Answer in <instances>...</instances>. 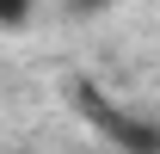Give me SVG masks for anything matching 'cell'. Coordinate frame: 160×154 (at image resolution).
<instances>
[{"label": "cell", "mask_w": 160, "mask_h": 154, "mask_svg": "<svg viewBox=\"0 0 160 154\" xmlns=\"http://www.w3.org/2000/svg\"><path fill=\"white\" fill-rule=\"evenodd\" d=\"M80 111H86V123H92V130H99L117 154H160V117L123 111L117 99L92 93V86H80Z\"/></svg>", "instance_id": "cell-1"}, {"label": "cell", "mask_w": 160, "mask_h": 154, "mask_svg": "<svg viewBox=\"0 0 160 154\" xmlns=\"http://www.w3.org/2000/svg\"><path fill=\"white\" fill-rule=\"evenodd\" d=\"M31 19V0H0V31H19Z\"/></svg>", "instance_id": "cell-2"}, {"label": "cell", "mask_w": 160, "mask_h": 154, "mask_svg": "<svg viewBox=\"0 0 160 154\" xmlns=\"http://www.w3.org/2000/svg\"><path fill=\"white\" fill-rule=\"evenodd\" d=\"M74 6V19H86V13H99V6H111V0H68Z\"/></svg>", "instance_id": "cell-3"}]
</instances>
